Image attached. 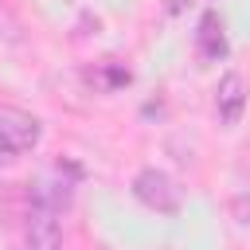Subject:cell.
Returning <instances> with one entry per match:
<instances>
[{
    "mask_svg": "<svg viewBox=\"0 0 250 250\" xmlns=\"http://www.w3.org/2000/svg\"><path fill=\"white\" fill-rule=\"evenodd\" d=\"M43 137L39 117H31L20 105H0V160H16L20 152H31Z\"/></svg>",
    "mask_w": 250,
    "mask_h": 250,
    "instance_id": "obj_1",
    "label": "cell"
},
{
    "mask_svg": "<svg viewBox=\"0 0 250 250\" xmlns=\"http://www.w3.org/2000/svg\"><path fill=\"white\" fill-rule=\"evenodd\" d=\"M133 195L148 207V211H160V215H176L180 211V188L168 172L160 168H141L133 176Z\"/></svg>",
    "mask_w": 250,
    "mask_h": 250,
    "instance_id": "obj_2",
    "label": "cell"
},
{
    "mask_svg": "<svg viewBox=\"0 0 250 250\" xmlns=\"http://www.w3.org/2000/svg\"><path fill=\"white\" fill-rule=\"evenodd\" d=\"M23 242L27 250H62V227H59V211L55 203H47V195L39 191L27 207V227H23Z\"/></svg>",
    "mask_w": 250,
    "mask_h": 250,
    "instance_id": "obj_3",
    "label": "cell"
},
{
    "mask_svg": "<svg viewBox=\"0 0 250 250\" xmlns=\"http://www.w3.org/2000/svg\"><path fill=\"white\" fill-rule=\"evenodd\" d=\"M242 109H246V82H242L238 70H227L215 86V113H219L223 125H238Z\"/></svg>",
    "mask_w": 250,
    "mask_h": 250,
    "instance_id": "obj_4",
    "label": "cell"
},
{
    "mask_svg": "<svg viewBox=\"0 0 250 250\" xmlns=\"http://www.w3.org/2000/svg\"><path fill=\"white\" fill-rule=\"evenodd\" d=\"M195 39H199V51H203L207 59H223V55H227V35H223V20H219V12H203Z\"/></svg>",
    "mask_w": 250,
    "mask_h": 250,
    "instance_id": "obj_5",
    "label": "cell"
},
{
    "mask_svg": "<svg viewBox=\"0 0 250 250\" xmlns=\"http://www.w3.org/2000/svg\"><path fill=\"white\" fill-rule=\"evenodd\" d=\"M230 211H234V219H238V223L250 230V195H238V199L230 203Z\"/></svg>",
    "mask_w": 250,
    "mask_h": 250,
    "instance_id": "obj_6",
    "label": "cell"
},
{
    "mask_svg": "<svg viewBox=\"0 0 250 250\" xmlns=\"http://www.w3.org/2000/svg\"><path fill=\"white\" fill-rule=\"evenodd\" d=\"M191 4H195V0H164V12H168V16H180V12H188Z\"/></svg>",
    "mask_w": 250,
    "mask_h": 250,
    "instance_id": "obj_7",
    "label": "cell"
}]
</instances>
